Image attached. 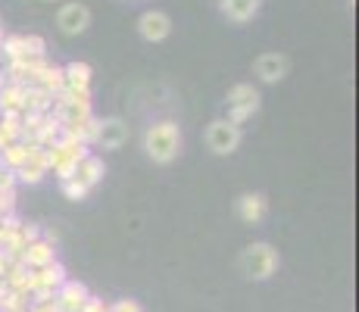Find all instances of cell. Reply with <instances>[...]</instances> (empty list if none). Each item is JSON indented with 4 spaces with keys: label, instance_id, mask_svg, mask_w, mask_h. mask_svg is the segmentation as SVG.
Listing matches in <instances>:
<instances>
[{
    "label": "cell",
    "instance_id": "1",
    "mask_svg": "<svg viewBox=\"0 0 359 312\" xmlns=\"http://www.w3.org/2000/svg\"><path fill=\"white\" fill-rule=\"evenodd\" d=\"M144 150L154 163H172L182 150V128H178L172 119H163V122H154L147 131H144Z\"/></svg>",
    "mask_w": 359,
    "mask_h": 312
},
{
    "label": "cell",
    "instance_id": "2",
    "mask_svg": "<svg viewBox=\"0 0 359 312\" xmlns=\"http://www.w3.org/2000/svg\"><path fill=\"white\" fill-rule=\"evenodd\" d=\"M281 266V256L278 250H275L272 244H250L241 253V269H244V275L250 281H266L275 275V269Z\"/></svg>",
    "mask_w": 359,
    "mask_h": 312
},
{
    "label": "cell",
    "instance_id": "3",
    "mask_svg": "<svg viewBox=\"0 0 359 312\" xmlns=\"http://www.w3.org/2000/svg\"><path fill=\"white\" fill-rule=\"evenodd\" d=\"M225 100H229V122H234V125H244V122L250 119V116L259 109L262 97H259V91H257L253 85L241 81V85H234V88H231Z\"/></svg>",
    "mask_w": 359,
    "mask_h": 312
},
{
    "label": "cell",
    "instance_id": "4",
    "mask_svg": "<svg viewBox=\"0 0 359 312\" xmlns=\"http://www.w3.org/2000/svg\"><path fill=\"white\" fill-rule=\"evenodd\" d=\"M206 147L216 156H229L241 147V125H234L229 119H216L206 128Z\"/></svg>",
    "mask_w": 359,
    "mask_h": 312
},
{
    "label": "cell",
    "instance_id": "5",
    "mask_svg": "<svg viewBox=\"0 0 359 312\" xmlns=\"http://www.w3.org/2000/svg\"><path fill=\"white\" fill-rule=\"evenodd\" d=\"M91 81H94V69L81 60H72L63 66V88L69 94L79 97H91Z\"/></svg>",
    "mask_w": 359,
    "mask_h": 312
},
{
    "label": "cell",
    "instance_id": "6",
    "mask_svg": "<svg viewBox=\"0 0 359 312\" xmlns=\"http://www.w3.org/2000/svg\"><path fill=\"white\" fill-rule=\"evenodd\" d=\"M137 34H141L144 41H150V44H156V41H165L172 34V19L165 16L163 10L141 13V19H137Z\"/></svg>",
    "mask_w": 359,
    "mask_h": 312
},
{
    "label": "cell",
    "instance_id": "7",
    "mask_svg": "<svg viewBox=\"0 0 359 312\" xmlns=\"http://www.w3.org/2000/svg\"><path fill=\"white\" fill-rule=\"evenodd\" d=\"M126 141H128V125L122 119H116V116H109V119H97V137H94V147L119 150Z\"/></svg>",
    "mask_w": 359,
    "mask_h": 312
},
{
    "label": "cell",
    "instance_id": "8",
    "mask_svg": "<svg viewBox=\"0 0 359 312\" xmlns=\"http://www.w3.org/2000/svg\"><path fill=\"white\" fill-rule=\"evenodd\" d=\"M57 25L63 34H81L91 25V10L85 4H63L57 13Z\"/></svg>",
    "mask_w": 359,
    "mask_h": 312
},
{
    "label": "cell",
    "instance_id": "9",
    "mask_svg": "<svg viewBox=\"0 0 359 312\" xmlns=\"http://www.w3.org/2000/svg\"><path fill=\"white\" fill-rule=\"evenodd\" d=\"M253 72H257L259 81H266V85H275V81H281L287 75V57L285 53H259L257 60H253Z\"/></svg>",
    "mask_w": 359,
    "mask_h": 312
},
{
    "label": "cell",
    "instance_id": "10",
    "mask_svg": "<svg viewBox=\"0 0 359 312\" xmlns=\"http://www.w3.org/2000/svg\"><path fill=\"white\" fill-rule=\"evenodd\" d=\"M88 287L81 281H72L69 278L63 287L53 294V306H57V312H81V306L88 303Z\"/></svg>",
    "mask_w": 359,
    "mask_h": 312
},
{
    "label": "cell",
    "instance_id": "11",
    "mask_svg": "<svg viewBox=\"0 0 359 312\" xmlns=\"http://www.w3.org/2000/svg\"><path fill=\"white\" fill-rule=\"evenodd\" d=\"M47 175V163H44V147H29V159L22 163V169H16V182L25 184H38Z\"/></svg>",
    "mask_w": 359,
    "mask_h": 312
},
{
    "label": "cell",
    "instance_id": "12",
    "mask_svg": "<svg viewBox=\"0 0 359 312\" xmlns=\"http://www.w3.org/2000/svg\"><path fill=\"white\" fill-rule=\"evenodd\" d=\"M19 262H22L25 269H44V266H50V262H57V250H53V244H47V240L41 238L22 250Z\"/></svg>",
    "mask_w": 359,
    "mask_h": 312
},
{
    "label": "cell",
    "instance_id": "13",
    "mask_svg": "<svg viewBox=\"0 0 359 312\" xmlns=\"http://www.w3.org/2000/svg\"><path fill=\"white\" fill-rule=\"evenodd\" d=\"M266 210H269V203L262 194H241L238 197V216L247 225H259L266 219Z\"/></svg>",
    "mask_w": 359,
    "mask_h": 312
},
{
    "label": "cell",
    "instance_id": "14",
    "mask_svg": "<svg viewBox=\"0 0 359 312\" xmlns=\"http://www.w3.org/2000/svg\"><path fill=\"white\" fill-rule=\"evenodd\" d=\"M103 175H107V165H103V159L94 156V154H88V156L79 163V169H75L72 178H75L79 184H85L88 191H91V187H97V184L103 182Z\"/></svg>",
    "mask_w": 359,
    "mask_h": 312
},
{
    "label": "cell",
    "instance_id": "15",
    "mask_svg": "<svg viewBox=\"0 0 359 312\" xmlns=\"http://www.w3.org/2000/svg\"><path fill=\"white\" fill-rule=\"evenodd\" d=\"M262 0H219V10L231 19V22H250L259 13Z\"/></svg>",
    "mask_w": 359,
    "mask_h": 312
},
{
    "label": "cell",
    "instance_id": "16",
    "mask_svg": "<svg viewBox=\"0 0 359 312\" xmlns=\"http://www.w3.org/2000/svg\"><path fill=\"white\" fill-rule=\"evenodd\" d=\"M53 107V94H47L44 88H25V97H22V113H50Z\"/></svg>",
    "mask_w": 359,
    "mask_h": 312
},
{
    "label": "cell",
    "instance_id": "17",
    "mask_svg": "<svg viewBox=\"0 0 359 312\" xmlns=\"http://www.w3.org/2000/svg\"><path fill=\"white\" fill-rule=\"evenodd\" d=\"M25 159H29V147H25L22 141H10L4 150H0V165H4V169H10V172L22 169Z\"/></svg>",
    "mask_w": 359,
    "mask_h": 312
},
{
    "label": "cell",
    "instance_id": "18",
    "mask_svg": "<svg viewBox=\"0 0 359 312\" xmlns=\"http://www.w3.org/2000/svg\"><path fill=\"white\" fill-rule=\"evenodd\" d=\"M60 137H63V125H60V119L53 113H47L38 131V147H57Z\"/></svg>",
    "mask_w": 359,
    "mask_h": 312
},
{
    "label": "cell",
    "instance_id": "19",
    "mask_svg": "<svg viewBox=\"0 0 359 312\" xmlns=\"http://www.w3.org/2000/svg\"><path fill=\"white\" fill-rule=\"evenodd\" d=\"M22 97H25V88L6 81L0 88V113H22Z\"/></svg>",
    "mask_w": 359,
    "mask_h": 312
},
{
    "label": "cell",
    "instance_id": "20",
    "mask_svg": "<svg viewBox=\"0 0 359 312\" xmlns=\"http://www.w3.org/2000/svg\"><path fill=\"white\" fill-rule=\"evenodd\" d=\"M38 88H44L47 94L63 91V66H53V62H47V66L41 69V75H38Z\"/></svg>",
    "mask_w": 359,
    "mask_h": 312
},
{
    "label": "cell",
    "instance_id": "21",
    "mask_svg": "<svg viewBox=\"0 0 359 312\" xmlns=\"http://www.w3.org/2000/svg\"><path fill=\"white\" fill-rule=\"evenodd\" d=\"M0 131L6 135V141H19V135H22V113H0Z\"/></svg>",
    "mask_w": 359,
    "mask_h": 312
},
{
    "label": "cell",
    "instance_id": "22",
    "mask_svg": "<svg viewBox=\"0 0 359 312\" xmlns=\"http://www.w3.org/2000/svg\"><path fill=\"white\" fill-rule=\"evenodd\" d=\"M25 309H29V297L16 294V290H6L0 297V312H25Z\"/></svg>",
    "mask_w": 359,
    "mask_h": 312
},
{
    "label": "cell",
    "instance_id": "23",
    "mask_svg": "<svg viewBox=\"0 0 359 312\" xmlns=\"http://www.w3.org/2000/svg\"><path fill=\"white\" fill-rule=\"evenodd\" d=\"M60 191H63V197H66V200H75V203H79V200H85L88 194H91L85 184L75 182V178H66V182H60Z\"/></svg>",
    "mask_w": 359,
    "mask_h": 312
},
{
    "label": "cell",
    "instance_id": "24",
    "mask_svg": "<svg viewBox=\"0 0 359 312\" xmlns=\"http://www.w3.org/2000/svg\"><path fill=\"white\" fill-rule=\"evenodd\" d=\"M19 234H22L25 247H29V244H34V240H41V225H34V222H22Z\"/></svg>",
    "mask_w": 359,
    "mask_h": 312
},
{
    "label": "cell",
    "instance_id": "25",
    "mask_svg": "<svg viewBox=\"0 0 359 312\" xmlns=\"http://www.w3.org/2000/svg\"><path fill=\"white\" fill-rule=\"evenodd\" d=\"M107 312H144L137 300H116L113 306H107Z\"/></svg>",
    "mask_w": 359,
    "mask_h": 312
},
{
    "label": "cell",
    "instance_id": "26",
    "mask_svg": "<svg viewBox=\"0 0 359 312\" xmlns=\"http://www.w3.org/2000/svg\"><path fill=\"white\" fill-rule=\"evenodd\" d=\"M81 312H107V306H103V300H97V297H88V303L81 306Z\"/></svg>",
    "mask_w": 359,
    "mask_h": 312
},
{
    "label": "cell",
    "instance_id": "27",
    "mask_svg": "<svg viewBox=\"0 0 359 312\" xmlns=\"http://www.w3.org/2000/svg\"><path fill=\"white\" fill-rule=\"evenodd\" d=\"M0 44H4V19H0Z\"/></svg>",
    "mask_w": 359,
    "mask_h": 312
}]
</instances>
